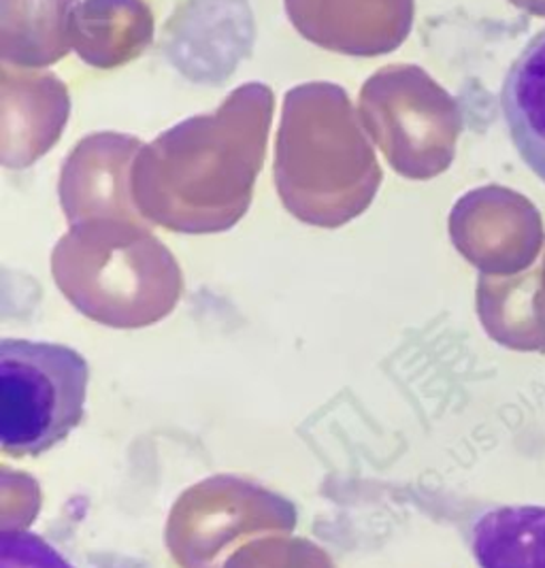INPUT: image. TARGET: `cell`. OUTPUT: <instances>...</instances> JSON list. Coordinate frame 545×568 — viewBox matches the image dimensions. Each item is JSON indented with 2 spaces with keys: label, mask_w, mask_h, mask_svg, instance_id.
I'll list each match as a JSON object with an SVG mask.
<instances>
[{
  "label": "cell",
  "mask_w": 545,
  "mask_h": 568,
  "mask_svg": "<svg viewBox=\"0 0 545 568\" xmlns=\"http://www.w3.org/2000/svg\"><path fill=\"white\" fill-rule=\"evenodd\" d=\"M273 109L269 85L243 83L213 113L145 143L130 175L141 217L175 233L231 231L252 205Z\"/></svg>",
  "instance_id": "6da1fadb"
},
{
  "label": "cell",
  "mask_w": 545,
  "mask_h": 568,
  "mask_svg": "<svg viewBox=\"0 0 545 568\" xmlns=\"http://www.w3.org/2000/svg\"><path fill=\"white\" fill-rule=\"evenodd\" d=\"M273 178L286 211L310 226L339 229L371 207L384 173L341 85L313 81L287 92Z\"/></svg>",
  "instance_id": "7a4b0ae2"
},
{
  "label": "cell",
  "mask_w": 545,
  "mask_h": 568,
  "mask_svg": "<svg viewBox=\"0 0 545 568\" xmlns=\"http://www.w3.org/2000/svg\"><path fill=\"white\" fill-rule=\"evenodd\" d=\"M53 268L78 303L107 313L150 310L178 284L166 247L143 224L129 220L73 224L55 247Z\"/></svg>",
  "instance_id": "3957f363"
},
{
  "label": "cell",
  "mask_w": 545,
  "mask_h": 568,
  "mask_svg": "<svg viewBox=\"0 0 545 568\" xmlns=\"http://www.w3.org/2000/svg\"><path fill=\"white\" fill-rule=\"evenodd\" d=\"M90 366L73 347L0 341V445L7 456H39L83 419Z\"/></svg>",
  "instance_id": "277c9868"
},
{
  "label": "cell",
  "mask_w": 545,
  "mask_h": 568,
  "mask_svg": "<svg viewBox=\"0 0 545 568\" xmlns=\"http://www.w3.org/2000/svg\"><path fill=\"white\" fill-rule=\"evenodd\" d=\"M359 113L392 171L431 180L454 155L458 115L452 99L414 64H390L364 81Z\"/></svg>",
  "instance_id": "5b68a950"
},
{
  "label": "cell",
  "mask_w": 545,
  "mask_h": 568,
  "mask_svg": "<svg viewBox=\"0 0 545 568\" xmlns=\"http://www.w3.org/2000/svg\"><path fill=\"white\" fill-rule=\"evenodd\" d=\"M145 143L120 132H94L81 139L60 171V205L69 222L129 220L145 224L134 207L132 162Z\"/></svg>",
  "instance_id": "8992f818"
},
{
  "label": "cell",
  "mask_w": 545,
  "mask_h": 568,
  "mask_svg": "<svg viewBox=\"0 0 545 568\" xmlns=\"http://www.w3.org/2000/svg\"><path fill=\"white\" fill-rule=\"evenodd\" d=\"M287 20L313 45L375 58L398 50L412 32L414 0H284Z\"/></svg>",
  "instance_id": "52a82bcc"
},
{
  "label": "cell",
  "mask_w": 545,
  "mask_h": 568,
  "mask_svg": "<svg viewBox=\"0 0 545 568\" xmlns=\"http://www.w3.org/2000/svg\"><path fill=\"white\" fill-rule=\"evenodd\" d=\"M71 115L67 85L50 71L0 67V160L28 169L52 150Z\"/></svg>",
  "instance_id": "ba28073f"
},
{
  "label": "cell",
  "mask_w": 545,
  "mask_h": 568,
  "mask_svg": "<svg viewBox=\"0 0 545 568\" xmlns=\"http://www.w3.org/2000/svg\"><path fill=\"white\" fill-rule=\"evenodd\" d=\"M154 13L145 0H79L71 48L94 69H120L154 41Z\"/></svg>",
  "instance_id": "9c48e42d"
},
{
  "label": "cell",
  "mask_w": 545,
  "mask_h": 568,
  "mask_svg": "<svg viewBox=\"0 0 545 568\" xmlns=\"http://www.w3.org/2000/svg\"><path fill=\"white\" fill-rule=\"evenodd\" d=\"M79 0H0V58L20 69H46L71 52Z\"/></svg>",
  "instance_id": "30bf717a"
},
{
  "label": "cell",
  "mask_w": 545,
  "mask_h": 568,
  "mask_svg": "<svg viewBox=\"0 0 545 568\" xmlns=\"http://www.w3.org/2000/svg\"><path fill=\"white\" fill-rule=\"evenodd\" d=\"M501 111L522 162L545 183V28L507 69Z\"/></svg>",
  "instance_id": "8fae6325"
},
{
  "label": "cell",
  "mask_w": 545,
  "mask_h": 568,
  "mask_svg": "<svg viewBox=\"0 0 545 568\" xmlns=\"http://www.w3.org/2000/svg\"><path fill=\"white\" fill-rule=\"evenodd\" d=\"M480 568H545V507H496L473 524Z\"/></svg>",
  "instance_id": "7c38bea8"
},
{
  "label": "cell",
  "mask_w": 545,
  "mask_h": 568,
  "mask_svg": "<svg viewBox=\"0 0 545 568\" xmlns=\"http://www.w3.org/2000/svg\"><path fill=\"white\" fill-rule=\"evenodd\" d=\"M0 568H75L53 545L28 530L0 535Z\"/></svg>",
  "instance_id": "4fadbf2b"
}]
</instances>
